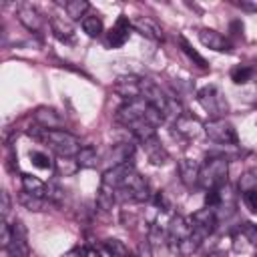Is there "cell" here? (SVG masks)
Segmentation results:
<instances>
[{"label":"cell","instance_id":"60d3db41","mask_svg":"<svg viewBox=\"0 0 257 257\" xmlns=\"http://www.w3.org/2000/svg\"><path fill=\"white\" fill-rule=\"evenodd\" d=\"M253 257H257V253H255V255H253Z\"/></svg>","mask_w":257,"mask_h":257},{"label":"cell","instance_id":"6da1fadb","mask_svg":"<svg viewBox=\"0 0 257 257\" xmlns=\"http://www.w3.org/2000/svg\"><path fill=\"white\" fill-rule=\"evenodd\" d=\"M116 122L122 124L124 128H128L137 141H145L149 137L157 135V126L165 120L163 114L159 110H155L149 102H145L143 98H135V100H126L114 114Z\"/></svg>","mask_w":257,"mask_h":257},{"label":"cell","instance_id":"5bb4252c","mask_svg":"<svg viewBox=\"0 0 257 257\" xmlns=\"http://www.w3.org/2000/svg\"><path fill=\"white\" fill-rule=\"evenodd\" d=\"M199 173H201V165L197 161H193V159L179 161V177L187 189H193L199 185Z\"/></svg>","mask_w":257,"mask_h":257},{"label":"cell","instance_id":"d6986e66","mask_svg":"<svg viewBox=\"0 0 257 257\" xmlns=\"http://www.w3.org/2000/svg\"><path fill=\"white\" fill-rule=\"evenodd\" d=\"M175 128L179 135L187 137V139H195L199 135V128H201V122L191 116V114H181L177 120H175Z\"/></svg>","mask_w":257,"mask_h":257},{"label":"cell","instance_id":"b9f144b4","mask_svg":"<svg viewBox=\"0 0 257 257\" xmlns=\"http://www.w3.org/2000/svg\"><path fill=\"white\" fill-rule=\"evenodd\" d=\"M177 257H181V255H177Z\"/></svg>","mask_w":257,"mask_h":257},{"label":"cell","instance_id":"83f0119b","mask_svg":"<svg viewBox=\"0 0 257 257\" xmlns=\"http://www.w3.org/2000/svg\"><path fill=\"white\" fill-rule=\"evenodd\" d=\"M46 199L50 201V203H54V205H62L64 203V199H66V193H64V189L58 185V183H48L46 185Z\"/></svg>","mask_w":257,"mask_h":257},{"label":"cell","instance_id":"1f68e13d","mask_svg":"<svg viewBox=\"0 0 257 257\" xmlns=\"http://www.w3.org/2000/svg\"><path fill=\"white\" fill-rule=\"evenodd\" d=\"M239 229H241L243 237H245L249 243L257 245V225H255V223H243Z\"/></svg>","mask_w":257,"mask_h":257},{"label":"cell","instance_id":"836d02e7","mask_svg":"<svg viewBox=\"0 0 257 257\" xmlns=\"http://www.w3.org/2000/svg\"><path fill=\"white\" fill-rule=\"evenodd\" d=\"M155 203H157V207H161L163 211H171V203H169V199H167L165 193H157V195H155Z\"/></svg>","mask_w":257,"mask_h":257},{"label":"cell","instance_id":"ab89813d","mask_svg":"<svg viewBox=\"0 0 257 257\" xmlns=\"http://www.w3.org/2000/svg\"><path fill=\"white\" fill-rule=\"evenodd\" d=\"M126 257H137V255H133V253H128V255H126Z\"/></svg>","mask_w":257,"mask_h":257},{"label":"cell","instance_id":"277c9868","mask_svg":"<svg viewBox=\"0 0 257 257\" xmlns=\"http://www.w3.org/2000/svg\"><path fill=\"white\" fill-rule=\"evenodd\" d=\"M151 197V189L147 179L133 167L126 177L122 179V183L114 189V199L116 201H133V203H143L149 201Z\"/></svg>","mask_w":257,"mask_h":257},{"label":"cell","instance_id":"44dd1931","mask_svg":"<svg viewBox=\"0 0 257 257\" xmlns=\"http://www.w3.org/2000/svg\"><path fill=\"white\" fill-rule=\"evenodd\" d=\"M18 203H20L24 209H28V211H36V213L46 211V209H48V205H50V201H48V199H44V197H36V195H30V193H26V191H22V193L18 195Z\"/></svg>","mask_w":257,"mask_h":257},{"label":"cell","instance_id":"2e32d148","mask_svg":"<svg viewBox=\"0 0 257 257\" xmlns=\"http://www.w3.org/2000/svg\"><path fill=\"white\" fill-rule=\"evenodd\" d=\"M50 30L54 34L56 40L64 42V44H72L76 40V32L72 28L70 22H66L64 18H58V16H52L50 18Z\"/></svg>","mask_w":257,"mask_h":257},{"label":"cell","instance_id":"52a82bcc","mask_svg":"<svg viewBox=\"0 0 257 257\" xmlns=\"http://www.w3.org/2000/svg\"><path fill=\"white\" fill-rule=\"evenodd\" d=\"M191 233H193V227H191V221L177 215L171 219L169 223V229H167V241L173 249H181L183 245H187L189 251H195L193 245H191Z\"/></svg>","mask_w":257,"mask_h":257},{"label":"cell","instance_id":"8fae6325","mask_svg":"<svg viewBox=\"0 0 257 257\" xmlns=\"http://www.w3.org/2000/svg\"><path fill=\"white\" fill-rule=\"evenodd\" d=\"M16 16L22 22V26L30 32H40L44 26V18L40 16V12L32 4H20L16 8Z\"/></svg>","mask_w":257,"mask_h":257},{"label":"cell","instance_id":"d590c367","mask_svg":"<svg viewBox=\"0 0 257 257\" xmlns=\"http://www.w3.org/2000/svg\"><path fill=\"white\" fill-rule=\"evenodd\" d=\"M231 34L233 36H241L243 34V22L241 20H233L231 22Z\"/></svg>","mask_w":257,"mask_h":257},{"label":"cell","instance_id":"f35d334b","mask_svg":"<svg viewBox=\"0 0 257 257\" xmlns=\"http://www.w3.org/2000/svg\"><path fill=\"white\" fill-rule=\"evenodd\" d=\"M207 257H227V255H223V253H219V251H215V253H211V255H207Z\"/></svg>","mask_w":257,"mask_h":257},{"label":"cell","instance_id":"ba28073f","mask_svg":"<svg viewBox=\"0 0 257 257\" xmlns=\"http://www.w3.org/2000/svg\"><path fill=\"white\" fill-rule=\"evenodd\" d=\"M203 128H205V135L209 137V141H213L217 145H237L239 143L235 126L225 118H211Z\"/></svg>","mask_w":257,"mask_h":257},{"label":"cell","instance_id":"8992f818","mask_svg":"<svg viewBox=\"0 0 257 257\" xmlns=\"http://www.w3.org/2000/svg\"><path fill=\"white\" fill-rule=\"evenodd\" d=\"M191 227H193V233H191V245L193 249H197L217 227V215H215V209H201L197 211L193 217H191Z\"/></svg>","mask_w":257,"mask_h":257},{"label":"cell","instance_id":"7a4b0ae2","mask_svg":"<svg viewBox=\"0 0 257 257\" xmlns=\"http://www.w3.org/2000/svg\"><path fill=\"white\" fill-rule=\"evenodd\" d=\"M30 135H34L44 145H48L58 157H76L78 151L82 149L80 141L64 128H42V126H38L34 133L30 131Z\"/></svg>","mask_w":257,"mask_h":257},{"label":"cell","instance_id":"f546056e","mask_svg":"<svg viewBox=\"0 0 257 257\" xmlns=\"http://www.w3.org/2000/svg\"><path fill=\"white\" fill-rule=\"evenodd\" d=\"M30 161H32V165H34V167H38V169H52V161L48 159V155H46V153L32 151V153H30Z\"/></svg>","mask_w":257,"mask_h":257},{"label":"cell","instance_id":"7c38bea8","mask_svg":"<svg viewBox=\"0 0 257 257\" xmlns=\"http://www.w3.org/2000/svg\"><path fill=\"white\" fill-rule=\"evenodd\" d=\"M199 40H201L203 46H207L211 50H217V52H231L233 50V44L229 42V38H225L221 32H217L213 28L199 30Z\"/></svg>","mask_w":257,"mask_h":257},{"label":"cell","instance_id":"9c48e42d","mask_svg":"<svg viewBox=\"0 0 257 257\" xmlns=\"http://www.w3.org/2000/svg\"><path fill=\"white\" fill-rule=\"evenodd\" d=\"M131 26H133V22L124 16V14H120L118 18H116V22H114V26L108 30V34H106V44L110 46V48H120L126 40H128V36H131Z\"/></svg>","mask_w":257,"mask_h":257},{"label":"cell","instance_id":"e575fe53","mask_svg":"<svg viewBox=\"0 0 257 257\" xmlns=\"http://www.w3.org/2000/svg\"><path fill=\"white\" fill-rule=\"evenodd\" d=\"M8 213H10V195L2 191V219H6Z\"/></svg>","mask_w":257,"mask_h":257},{"label":"cell","instance_id":"cb8c5ba5","mask_svg":"<svg viewBox=\"0 0 257 257\" xmlns=\"http://www.w3.org/2000/svg\"><path fill=\"white\" fill-rule=\"evenodd\" d=\"M102 20H100V16H96V14H88V16H84L82 18V30L90 36V38H96V36H100L102 34Z\"/></svg>","mask_w":257,"mask_h":257},{"label":"cell","instance_id":"7402d4cb","mask_svg":"<svg viewBox=\"0 0 257 257\" xmlns=\"http://www.w3.org/2000/svg\"><path fill=\"white\" fill-rule=\"evenodd\" d=\"M22 191L36 195V197H44L46 199V183H42L38 177L32 175H22Z\"/></svg>","mask_w":257,"mask_h":257},{"label":"cell","instance_id":"e0dca14e","mask_svg":"<svg viewBox=\"0 0 257 257\" xmlns=\"http://www.w3.org/2000/svg\"><path fill=\"white\" fill-rule=\"evenodd\" d=\"M32 116H34V120L38 122V126H42V128H62V124H64L62 116H60L54 108H48V106L36 108V110L32 112Z\"/></svg>","mask_w":257,"mask_h":257},{"label":"cell","instance_id":"3957f363","mask_svg":"<svg viewBox=\"0 0 257 257\" xmlns=\"http://www.w3.org/2000/svg\"><path fill=\"white\" fill-rule=\"evenodd\" d=\"M227 175H229V161L223 155H209L207 161L201 165L199 173V187L205 191L213 189H223L227 185Z\"/></svg>","mask_w":257,"mask_h":257},{"label":"cell","instance_id":"5b68a950","mask_svg":"<svg viewBox=\"0 0 257 257\" xmlns=\"http://www.w3.org/2000/svg\"><path fill=\"white\" fill-rule=\"evenodd\" d=\"M197 100L213 118H225V112H229V102L217 84H207L199 88Z\"/></svg>","mask_w":257,"mask_h":257},{"label":"cell","instance_id":"9a60e30c","mask_svg":"<svg viewBox=\"0 0 257 257\" xmlns=\"http://www.w3.org/2000/svg\"><path fill=\"white\" fill-rule=\"evenodd\" d=\"M133 155H135V145H131V143H118V145H114V147L106 153L104 161H108L110 167H118V165L131 163V161H133ZM110 167H108V169H110Z\"/></svg>","mask_w":257,"mask_h":257},{"label":"cell","instance_id":"603a6c76","mask_svg":"<svg viewBox=\"0 0 257 257\" xmlns=\"http://www.w3.org/2000/svg\"><path fill=\"white\" fill-rule=\"evenodd\" d=\"M64 12L70 20H80V16L84 18L86 16V10H88V2L86 0H70V2H64Z\"/></svg>","mask_w":257,"mask_h":257},{"label":"cell","instance_id":"f1b7e54d","mask_svg":"<svg viewBox=\"0 0 257 257\" xmlns=\"http://www.w3.org/2000/svg\"><path fill=\"white\" fill-rule=\"evenodd\" d=\"M56 169H58L60 175L66 177V175L76 173V169H80V167H78V163H76L74 157H58V161H56Z\"/></svg>","mask_w":257,"mask_h":257},{"label":"cell","instance_id":"74e56055","mask_svg":"<svg viewBox=\"0 0 257 257\" xmlns=\"http://www.w3.org/2000/svg\"><path fill=\"white\" fill-rule=\"evenodd\" d=\"M237 6H239V8H245V10H253V12H257V4H249V2H237Z\"/></svg>","mask_w":257,"mask_h":257},{"label":"cell","instance_id":"d6a6232c","mask_svg":"<svg viewBox=\"0 0 257 257\" xmlns=\"http://www.w3.org/2000/svg\"><path fill=\"white\" fill-rule=\"evenodd\" d=\"M137 257H153V249L149 241H141L139 249H137Z\"/></svg>","mask_w":257,"mask_h":257},{"label":"cell","instance_id":"4316f807","mask_svg":"<svg viewBox=\"0 0 257 257\" xmlns=\"http://www.w3.org/2000/svg\"><path fill=\"white\" fill-rule=\"evenodd\" d=\"M179 42H181L183 52H185V54H187V56H189L197 66H201V68H207V66H209V64H207V60H205V58H203V56H201V54H199V52H197V50L187 42V38H185V36H179Z\"/></svg>","mask_w":257,"mask_h":257},{"label":"cell","instance_id":"ac0fdd59","mask_svg":"<svg viewBox=\"0 0 257 257\" xmlns=\"http://www.w3.org/2000/svg\"><path fill=\"white\" fill-rule=\"evenodd\" d=\"M133 28H135L137 32H141L145 38L153 40V42H161V40H163V30L159 28V24H157L155 20H151V18H147V16H141V18L133 20Z\"/></svg>","mask_w":257,"mask_h":257},{"label":"cell","instance_id":"8d00e7d4","mask_svg":"<svg viewBox=\"0 0 257 257\" xmlns=\"http://www.w3.org/2000/svg\"><path fill=\"white\" fill-rule=\"evenodd\" d=\"M82 257H100V251L94 247H84L82 249Z\"/></svg>","mask_w":257,"mask_h":257},{"label":"cell","instance_id":"30bf717a","mask_svg":"<svg viewBox=\"0 0 257 257\" xmlns=\"http://www.w3.org/2000/svg\"><path fill=\"white\" fill-rule=\"evenodd\" d=\"M139 143H141V147H143L147 159H149L153 165H157V167L167 165L169 153H167V149L163 147V143L159 141L157 135H155V137H149V139H145V141H139Z\"/></svg>","mask_w":257,"mask_h":257},{"label":"cell","instance_id":"ffe728a7","mask_svg":"<svg viewBox=\"0 0 257 257\" xmlns=\"http://www.w3.org/2000/svg\"><path fill=\"white\" fill-rule=\"evenodd\" d=\"M74 159H76V163H78L80 169H96L100 165V157H98L96 149L90 147V145H84Z\"/></svg>","mask_w":257,"mask_h":257},{"label":"cell","instance_id":"484cf974","mask_svg":"<svg viewBox=\"0 0 257 257\" xmlns=\"http://www.w3.org/2000/svg\"><path fill=\"white\" fill-rule=\"evenodd\" d=\"M251 76H253V68H251V66L237 64V66L231 68V80H233L235 84H245V82L251 80Z\"/></svg>","mask_w":257,"mask_h":257},{"label":"cell","instance_id":"4fadbf2b","mask_svg":"<svg viewBox=\"0 0 257 257\" xmlns=\"http://www.w3.org/2000/svg\"><path fill=\"white\" fill-rule=\"evenodd\" d=\"M114 92L126 100L141 98V78L139 76H118L114 82Z\"/></svg>","mask_w":257,"mask_h":257},{"label":"cell","instance_id":"d4e9b609","mask_svg":"<svg viewBox=\"0 0 257 257\" xmlns=\"http://www.w3.org/2000/svg\"><path fill=\"white\" fill-rule=\"evenodd\" d=\"M104 251L108 253V257H126L131 251L128 247L120 241V239H104Z\"/></svg>","mask_w":257,"mask_h":257},{"label":"cell","instance_id":"4dcf8cb0","mask_svg":"<svg viewBox=\"0 0 257 257\" xmlns=\"http://www.w3.org/2000/svg\"><path fill=\"white\" fill-rule=\"evenodd\" d=\"M243 203L245 207L257 215V189H251V191H243Z\"/></svg>","mask_w":257,"mask_h":257}]
</instances>
